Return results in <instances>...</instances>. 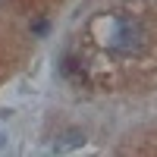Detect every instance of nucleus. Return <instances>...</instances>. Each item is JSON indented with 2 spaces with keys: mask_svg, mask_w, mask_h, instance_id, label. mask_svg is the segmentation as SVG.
Wrapping results in <instances>:
<instances>
[{
  "mask_svg": "<svg viewBox=\"0 0 157 157\" xmlns=\"http://www.w3.org/2000/svg\"><path fill=\"white\" fill-rule=\"evenodd\" d=\"M82 141H85V138L78 135V132H69V135H66V141H63V145H66V148H72V145H82Z\"/></svg>",
  "mask_w": 157,
  "mask_h": 157,
  "instance_id": "2",
  "label": "nucleus"
},
{
  "mask_svg": "<svg viewBox=\"0 0 157 157\" xmlns=\"http://www.w3.org/2000/svg\"><path fill=\"white\" fill-rule=\"evenodd\" d=\"M101 44L116 50V54H138L141 44H145V32L135 19H126V16H113L104 22V35H101Z\"/></svg>",
  "mask_w": 157,
  "mask_h": 157,
  "instance_id": "1",
  "label": "nucleus"
},
{
  "mask_svg": "<svg viewBox=\"0 0 157 157\" xmlns=\"http://www.w3.org/2000/svg\"><path fill=\"white\" fill-rule=\"evenodd\" d=\"M32 32H35V35H44V32H47V22H35Z\"/></svg>",
  "mask_w": 157,
  "mask_h": 157,
  "instance_id": "3",
  "label": "nucleus"
}]
</instances>
